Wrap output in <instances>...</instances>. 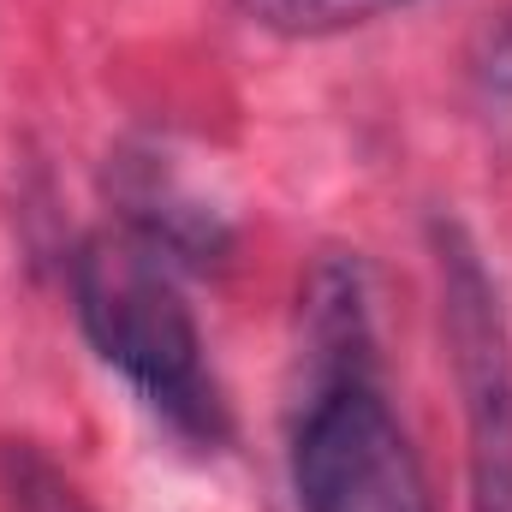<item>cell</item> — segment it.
Masks as SVG:
<instances>
[{
    "mask_svg": "<svg viewBox=\"0 0 512 512\" xmlns=\"http://www.w3.org/2000/svg\"><path fill=\"white\" fill-rule=\"evenodd\" d=\"M120 203H126V233H137L143 245L167 256V262H191V268H209L227 256V221L215 203H203L179 173H167L161 161H137L120 185Z\"/></svg>",
    "mask_w": 512,
    "mask_h": 512,
    "instance_id": "4",
    "label": "cell"
},
{
    "mask_svg": "<svg viewBox=\"0 0 512 512\" xmlns=\"http://www.w3.org/2000/svg\"><path fill=\"white\" fill-rule=\"evenodd\" d=\"M292 495L298 512H435L376 364L310 376L292 423Z\"/></svg>",
    "mask_w": 512,
    "mask_h": 512,
    "instance_id": "2",
    "label": "cell"
},
{
    "mask_svg": "<svg viewBox=\"0 0 512 512\" xmlns=\"http://www.w3.org/2000/svg\"><path fill=\"white\" fill-rule=\"evenodd\" d=\"M441 334L465 411V483L471 512H512V328L501 286L459 221H435Z\"/></svg>",
    "mask_w": 512,
    "mask_h": 512,
    "instance_id": "3",
    "label": "cell"
},
{
    "mask_svg": "<svg viewBox=\"0 0 512 512\" xmlns=\"http://www.w3.org/2000/svg\"><path fill=\"white\" fill-rule=\"evenodd\" d=\"M477 90L489 108H512V18H501L477 48Z\"/></svg>",
    "mask_w": 512,
    "mask_h": 512,
    "instance_id": "7",
    "label": "cell"
},
{
    "mask_svg": "<svg viewBox=\"0 0 512 512\" xmlns=\"http://www.w3.org/2000/svg\"><path fill=\"white\" fill-rule=\"evenodd\" d=\"M399 6H411V0H245L251 24L274 30V36H340V30L376 24Z\"/></svg>",
    "mask_w": 512,
    "mask_h": 512,
    "instance_id": "6",
    "label": "cell"
},
{
    "mask_svg": "<svg viewBox=\"0 0 512 512\" xmlns=\"http://www.w3.org/2000/svg\"><path fill=\"white\" fill-rule=\"evenodd\" d=\"M0 507L6 512H96L84 489L30 441L0 447Z\"/></svg>",
    "mask_w": 512,
    "mask_h": 512,
    "instance_id": "5",
    "label": "cell"
},
{
    "mask_svg": "<svg viewBox=\"0 0 512 512\" xmlns=\"http://www.w3.org/2000/svg\"><path fill=\"white\" fill-rule=\"evenodd\" d=\"M72 304L84 340L120 382L191 447H227L233 411L209 370L203 328L179 292V262L126 227L84 239L72 256Z\"/></svg>",
    "mask_w": 512,
    "mask_h": 512,
    "instance_id": "1",
    "label": "cell"
}]
</instances>
